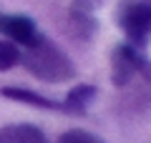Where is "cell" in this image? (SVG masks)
<instances>
[{
	"label": "cell",
	"mask_w": 151,
	"mask_h": 143,
	"mask_svg": "<svg viewBox=\"0 0 151 143\" xmlns=\"http://www.w3.org/2000/svg\"><path fill=\"white\" fill-rule=\"evenodd\" d=\"M18 63H23L35 78L45 83H65L76 75L73 60L63 53V48H58L43 33L33 45L18 50Z\"/></svg>",
	"instance_id": "6da1fadb"
},
{
	"label": "cell",
	"mask_w": 151,
	"mask_h": 143,
	"mask_svg": "<svg viewBox=\"0 0 151 143\" xmlns=\"http://www.w3.org/2000/svg\"><path fill=\"white\" fill-rule=\"evenodd\" d=\"M134 75H141L151 83V60L144 55V50H136L134 45L124 43L116 45L111 53V80L116 88H124Z\"/></svg>",
	"instance_id": "7a4b0ae2"
},
{
	"label": "cell",
	"mask_w": 151,
	"mask_h": 143,
	"mask_svg": "<svg viewBox=\"0 0 151 143\" xmlns=\"http://www.w3.org/2000/svg\"><path fill=\"white\" fill-rule=\"evenodd\" d=\"M116 23L121 25V30L129 38V45H134L136 50H144L151 40V8L144 3H124L119 5L116 13Z\"/></svg>",
	"instance_id": "3957f363"
},
{
	"label": "cell",
	"mask_w": 151,
	"mask_h": 143,
	"mask_svg": "<svg viewBox=\"0 0 151 143\" xmlns=\"http://www.w3.org/2000/svg\"><path fill=\"white\" fill-rule=\"evenodd\" d=\"M0 33L10 43H18L20 48L33 45L40 38L38 25L28 15H8V13H0Z\"/></svg>",
	"instance_id": "277c9868"
},
{
	"label": "cell",
	"mask_w": 151,
	"mask_h": 143,
	"mask_svg": "<svg viewBox=\"0 0 151 143\" xmlns=\"http://www.w3.org/2000/svg\"><path fill=\"white\" fill-rule=\"evenodd\" d=\"M96 28L98 23H96V15H93V5H88L83 0H73L70 3V30L78 38L88 40V38H93Z\"/></svg>",
	"instance_id": "5b68a950"
},
{
	"label": "cell",
	"mask_w": 151,
	"mask_h": 143,
	"mask_svg": "<svg viewBox=\"0 0 151 143\" xmlns=\"http://www.w3.org/2000/svg\"><path fill=\"white\" fill-rule=\"evenodd\" d=\"M0 143H48L45 133L30 123H10L0 128Z\"/></svg>",
	"instance_id": "8992f818"
},
{
	"label": "cell",
	"mask_w": 151,
	"mask_h": 143,
	"mask_svg": "<svg viewBox=\"0 0 151 143\" xmlns=\"http://www.w3.org/2000/svg\"><path fill=\"white\" fill-rule=\"evenodd\" d=\"M96 93H98L96 85H88V83L76 85V88L65 95V101L60 103V111L68 113V116H83V113L88 111V106L93 103Z\"/></svg>",
	"instance_id": "52a82bcc"
},
{
	"label": "cell",
	"mask_w": 151,
	"mask_h": 143,
	"mask_svg": "<svg viewBox=\"0 0 151 143\" xmlns=\"http://www.w3.org/2000/svg\"><path fill=\"white\" fill-rule=\"evenodd\" d=\"M0 93L5 98H10V101H18V103H28V106L45 108V111H60V101L45 98V95L35 93V90H28V88H3Z\"/></svg>",
	"instance_id": "ba28073f"
},
{
	"label": "cell",
	"mask_w": 151,
	"mask_h": 143,
	"mask_svg": "<svg viewBox=\"0 0 151 143\" xmlns=\"http://www.w3.org/2000/svg\"><path fill=\"white\" fill-rule=\"evenodd\" d=\"M18 50L20 48L10 40H0V70H10L18 65Z\"/></svg>",
	"instance_id": "9c48e42d"
},
{
	"label": "cell",
	"mask_w": 151,
	"mask_h": 143,
	"mask_svg": "<svg viewBox=\"0 0 151 143\" xmlns=\"http://www.w3.org/2000/svg\"><path fill=\"white\" fill-rule=\"evenodd\" d=\"M58 143H103V141L98 136H93V133H88V131L70 128V131H65L63 136L58 138Z\"/></svg>",
	"instance_id": "30bf717a"
},
{
	"label": "cell",
	"mask_w": 151,
	"mask_h": 143,
	"mask_svg": "<svg viewBox=\"0 0 151 143\" xmlns=\"http://www.w3.org/2000/svg\"><path fill=\"white\" fill-rule=\"evenodd\" d=\"M83 3H88V5H93V8H96L98 3H101V0H83Z\"/></svg>",
	"instance_id": "8fae6325"
},
{
	"label": "cell",
	"mask_w": 151,
	"mask_h": 143,
	"mask_svg": "<svg viewBox=\"0 0 151 143\" xmlns=\"http://www.w3.org/2000/svg\"><path fill=\"white\" fill-rule=\"evenodd\" d=\"M136 3H144V5H149V8H151V0H136Z\"/></svg>",
	"instance_id": "7c38bea8"
}]
</instances>
